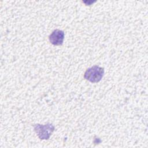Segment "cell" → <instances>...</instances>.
<instances>
[{"mask_svg": "<svg viewBox=\"0 0 148 148\" xmlns=\"http://www.w3.org/2000/svg\"><path fill=\"white\" fill-rule=\"evenodd\" d=\"M34 131L41 140H47L54 131V126L50 123L45 125L39 124L34 125Z\"/></svg>", "mask_w": 148, "mask_h": 148, "instance_id": "cell-2", "label": "cell"}, {"mask_svg": "<svg viewBox=\"0 0 148 148\" xmlns=\"http://www.w3.org/2000/svg\"><path fill=\"white\" fill-rule=\"evenodd\" d=\"M65 37L64 32L60 29H55L49 35V39L50 42L53 45H62Z\"/></svg>", "mask_w": 148, "mask_h": 148, "instance_id": "cell-3", "label": "cell"}, {"mask_svg": "<svg viewBox=\"0 0 148 148\" xmlns=\"http://www.w3.org/2000/svg\"><path fill=\"white\" fill-rule=\"evenodd\" d=\"M103 68L94 65L88 68L84 74V78L91 83H97L101 81L104 75Z\"/></svg>", "mask_w": 148, "mask_h": 148, "instance_id": "cell-1", "label": "cell"}]
</instances>
